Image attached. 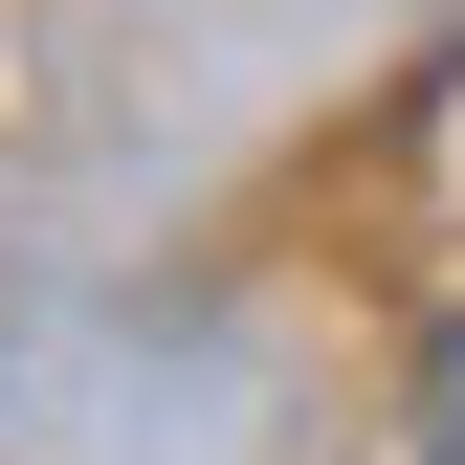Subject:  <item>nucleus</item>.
Instances as JSON below:
<instances>
[{
  "label": "nucleus",
  "instance_id": "f257e3e1",
  "mask_svg": "<svg viewBox=\"0 0 465 465\" xmlns=\"http://www.w3.org/2000/svg\"><path fill=\"white\" fill-rule=\"evenodd\" d=\"M421 465H465V311L421 332Z\"/></svg>",
  "mask_w": 465,
  "mask_h": 465
}]
</instances>
